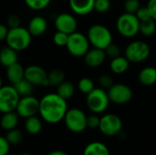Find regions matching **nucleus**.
Segmentation results:
<instances>
[{
	"label": "nucleus",
	"instance_id": "72a5a7b5",
	"mask_svg": "<svg viewBox=\"0 0 156 155\" xmlns=\"http://www.w3.org/2000/svg\"><path fill=\"white\" fill-rule=\"evenodd\" d=\"M68 38H69L68 34L61 31H57L53 36V42L58 47H66Z\"/></svg>",
	"mask_w": 156,
	"mask_h": 155
},
{
	"label": "nucleus",
	"instance_id": "cd10ccee",
	"mask_svg": "<svg viewBox=\"0 0 156 155\" xmlns=\"http://www.w3.org/2000/svg\"><path fill=\"white\" fill-rule=\"evenodd\" d=\"M156 31V21L154 19L148 18L144 21H140V28L139 32L145 36V37H151L153 36Z\"/></svg>",
	"mask_w": 156,
	"mask_h": 155
},
{
	"label": "nucleus",
	"instance_id": "a19ab883",
	"mask_svg": "<svg viewBox=\"0 0 156 155\" xmlns=\"http://www.w3.org/2000/svg\"><path fill=\"white\" fill-rule=\"evenodd\" d=\"M146 6L150 12L151 17L156 21V0H149Z\"/></svg>",
	"mask_w": 156,
	"mask_h": 155
},
{
	"label": "nucleus",
	"instance_id": "423d86ee",
	"mask_svg": "<svg viewBox=\"0 0 156 155\" xmlns=\"http://www.w3.org/2000/svg\"><path fill=\"white\" fill-rule=\"evenodd\" d=\"M125 58L133 63H141L146 60L150 54L151 48L149 45L142 40H135L131 42L125 48Z\"/></svg>",
	"mask_w": 156,
	"mask_h": 155
},
{
	"label": "nucleus",
	"instance_id": "7ed1b4c3",
	"mask_svg": "<svg viewBox=\"0 0 156 155\" xmlns=\"http://www.w3.org/2000/svg\"><path fill=\"white\" fill-rule=\"evenodd\" d=\"M31 40V34L29 33L27 28L22 26L8 29L7 36L5 38L7 46L16 50L17 52L27 49L30 46Z\"/></svg>",
	"mask_w": 156,
	"mask_h": 155
},
{
	"label": "nucleus",
	"instance_id": "79ce46f5",
	"mask_svg": "<svg viewBox=\"0 0 156 155\" xmlns=\"http://www.w3.org/2000/svg\"><path fill=\"white\" fill-rule=\"evenodd\" d=\"M8 27L5 24H0V42L5 40L7 32H8Z\"/></svg>",
	"mask_w": 156,
	"mask_h": 155
},
{
	"label": "nucleus",
	"instance_id": "f8f14e48",
	"mask_svg": "<svg viewBox=\"0 0 156 155\" xmlns=\"http://www.w3.org/2000/svg\"><path fill=\"white\" fill-rule=\"evenodd\" d=\"M39 110V100L32 95L20 97L18 103L16 108V112L19 117L28 118L38 113Z\"/></svg>",
	"mask_w": 156,
	"mask_h": 155
},
{
	"label": "nucleus",
	"instance_id": "f257e3e1",
	"mask_svg": "<svg viewBox=\"0 0 156 155\" xmlns=\"http://www.w3.org/2000/svg\"><path fill=\"white\" fill-rule=\"evenodd\" d=\"M68 111L67 100L57 93H48L39 100L38 113L41 119L50 124H56L63 121Z\"/></svg>",
	"mask_w": 156,
	"mask_h": 155
},
{
	"label": "nucleus",
	"instance_id": "58836bf2",
	"mask_svg": "<svg viewBox=\"0 0 156 155\" xmlns=\"http://www.w3.org/2000/svg\"><path fill=\"white\" fill-rule=\"evenodd\" d=\"M135 16H137L139 21H144L148 18H151V15H150V12H149L147 6H141L138 9V11L136 12Z\"/></svg>",
	"mask_w": 156,
	"mask_h": 155
},
{
	"label": "nucleus",
	"instance_id": "a211bd4d",
	"mask_svg": "<svg viewBox=\"0 0 156 155\" xmlns=\"http://www.w3.org/2000/svg\"><path fill=\"white\" fill-rule=\"evenodd\" d=\"M5 73L7 79L12 83V85L25 78V69L18 61L7 67Z\"/></svg>",
	"mask_w": 156,
	"mask_h": 155
},
{
	"label": "nucleus",
	"instance_id": "a18cd8bd",
	"mask_svg": "<svg viewBox=\"0 0 156 155\" xmlns=\"http://www.w3.org/2000/svg\"><path fill=\"white\" fill-rule=\"evenodd\" d=\"M19 155H32L31 153H21V154Z\"/></svg>",
	"mask_w": 156,
	"mask_h": 155
},
{
	"label": "nucleus",
	"instance_id": "5701e85b",
	"mask_svg": "<svg viewBox=\"0 0 156 155\" xmlns=\"http://www.w3.org/2000/svg\"><path fill=\"white\" fill-rule=\"evenodd\" d=\"M83 155H110L108 147L100 142L89 143L83 152Z\"/></svg>",
	"mask_w": 156,
	"mask_h": 155
},
{
	"label": "nucleus",
	"instance_id": "9d476101",
	"mask_svg": "<svg viewBox=\"0 0 156 155\" xmlns=\"http://www.w3.org/2000/svg\"><path fill=\"white\" fill-rule=\"evenodd\" d=\"M107 93L110 101L118 105L126 104L133 98L132 89L128 85L122 83H114L107 90Z\"/></svg>",
	"mask_w": 156,
	"mask_h": 155
},
{
	"label": "nucleus",
	"instance_id": "aec40b11",
	"mask_svg": "<svg viewBox=\"0 0 156 155\" xmlns=\"http://www.w3.org/2000/svg\"><path fill=\"white\" fill-rule=\"evenodd\" d=\"M18 119H19V116L16 112V111L5 112L3 113L0 119V126L2 127L3 130L7 132L9 130L16 128L17 123H18Z\"/></svg>",
	"mask_w": 156,
	"mask_h": 155
},
{
	"label": "nucleus",
	"instance_id": "393cba45",
	"mask_svg": "<svg viewBox=\"0 0 156 155\" xmlns=\"http://www.w3.org/2000/svg\"><path fill=\"white\" fill-rule=\"evenodd\" d=\"M56 93L58 96H60L62 99L68 100L70 98H72V96L74 95V93H75V86L71 82L67 81L65 79L62 83H60L57 87Z\"/></svg>",
	"mask_w": 156,
	"mask_h": 155
},
{
	"label": "nucleus",
	"instance_id": "39448f33",
	"mask_svg": "<svg viewBox=\"0 0 156 155\" xmlns=\"http://www.w3.org/2000/svg\"><path fill=\"white\" fill-rule=\"evenodd\" d=\"M116 28L122 36L125 37H133L139 33L140 21L134 14L124 12L118 17Z\"/></svg>",
	"mask_w": 156,
	"mask_h": 155
},
{
	"label": "nucleus",
	"instance_id": "a878e982",
	"mask_svg": "<svg viewBox=\"0 0 156 155\" xmlns=\"http://www.w3.org/2000/svg\"><path fill=\"white\" fill-rule=\"evenodd\" d=\"M66 79L64 70L60 69H54L48 73V86L58 87Z\"/></svg>",
	"mask_w": 156,
	"mask_h": 155
},
{
	"label": "nucleus",
	"instance_id": "dca6fc26",
	"mask_svg": "<svg viewBox=\"0 0 156 155\" xmlns=\"http://www.w3.org/2000/svg\"><path fill=\"white\" fill-rule=\"evenodd\" d=\"M95 0H69L72 12L79 16H86L94 10Z\"/></svg>",
	"mask_w": 156,
	"mask_h": 155
},
{
	"label": "nucleus",
	"instance_id": "412c9836",
	"mask_svg": "<svg viewBox=\"0 0 156 155\" xmlns=\"http://www.w3.org/2000/svg\"><path fill=\"white\" fill-rule=\"evenodd\" d=\"M139 81L144 86H152L156 83V68L145 67L139 72Z\"/></svg>",
	"mask_w": 156,
	"mask_h": 155
},
{
	"label": "nucleus",
	"instance_id": "b1692460",
	"mask_svg": "<svg viewBox=\"0 0 156 155\" xmlns=\"http://www.w3.org/2000/svg\"><path fill=\"white\" fill-rule=\"evenodd\" d=\"M25 129L29 134H37L42 130V121L37 115L28 117L25 122Z\"/></svg>",
	"mask_w": 156,
	"mask_h": 155
},
{
	"label": "nucleus",
	"instance_id": "2eb2a0df",
	"mask_svg": "<svg viewBox=\"0 0 156 155\" xmlns=\"http://www.w3.org/2000/svg\"><path fill=\"white\" fill-rule=\"evenodd\" d=\"M106 58L104 49L93 48L84 55V61L90 68H98L105 61Z\"/></svg>",
	"mask_w": 156,
	"mask_h": 155
},
{
	"label": "nucleus",
	"instance_id": "9b49d317",
	"mask_svg": "<svg viewBox=\"0 0 156 155\" xmlns=\"http://www.w3.org/2000/svg\"><path fill=\"white\" fill-rule=\"evenodd\" d=\"M99 129L106 136H115L122 132V122L121 118L115 114H105L101 117Z\"/></svg>",
	"mask_w": 156,
	"mask_h": 155
},
{
	"label": "nucleus",
	"instance_id": "f704fd0d",
	"mask_svg": "<svg viewBox=\"0 0 156 155\" xmlns=\"http://www.w3.org/2000/svg\"><path fill=\"white\" fill-rule=\"evenodd\" d=\"M105 54H106V57L110 58H117L119 56H121V49L119 48V46L113 42H112L105 49Z\"/></svg>",
	"mask_w": 156,
	"mask_h": 155
},
{
	"label": "nucleus",
	"instance_id": "37998d69",
	"mask_svg": "<svg viewBox=\"0 0 156 155\" xmlns=\"http://www.w3.org/2000/svg\"><path fill=\"white\" fill-rule=\"evenodd\" d=\"M48 155H68L65 152L61 151V150H55L50 152L49 153H48Z\"/></svg>",
	"mask_w": 156,
	"mask_h": 155
},
{
	"label": "nucleus",
	"instance_id": "f3484780",
	"mask_svg": "<svg viewBox=\"0 0 156 155\" xmlns=\"http://www.w3.org/2000/svg\"><path fill=\"white\" fill-rule=\"evenodd\" d=\"M48 29V22L45 17L36 16L32 17L27 25V30L32 37H38L43 35Z\"/></svg>",
	"mask_w": 156,
	"mask_h": 155
},
{
	"label": "nucleus",
	"instance_id": "473e14b6",
	"mask_svg": "<svg viewBox=\"0 0 156 155\" xmlns=\"http://www.w3.org/2000/svg\"><path fill=\"white\" fill-rule=\"evenodd\" d=\"M141 6L140 0H125L124 2V10L126 13L135 15Z\"/></svg>",
	"mask_w": 156,
	"mask_h": 155
},
{
	"label": "nucleus",
	"instance_id": "2f4dec72",
	"mask_svg": "<svg viewBox=\"0 0 156 155\" xmlns=\"http://www.w3.org/2000/svg\"><path fill=\"white\" fill-rule=\"evenodd\" d=\"M112 6L111 0H95L94 1V10L98 13H106L110 10Z\"/></svg>",
	"mask_w": 156,
	"mask_h": 155
},
{
	"label": "nucleus",
	"instance_id": "0eeeda50",
	"mask_svg": "<svg viewBox=\"0 0 156 155\" xmlns=\"http://www.w3.org/2000/svg\"><path fill=\"white\" fill-rule=\"evenodd\" d=\"M63 121L66 127L72 132L79 133L87 129V115L80 109H68Z\"/></svg>",
	"mask_w": 156,
	"mask_h": 155
},
{
	"label": "nucleus",
	"instance_id": "f03ea898",
	"mask_svg": "<svg viewBox=\"0 0 156 155\" xmlns=\"http://www.w3.org/2000/svg\"><path fill=\"white\" fill-rule=\"evenodd\" d=\"M90 45L93 48L105 49L112 42V35L108 27L101 24L92 25L87 34Z\"/></svg>",
	"mask_w": 156,
	"mask_h": 155
},
{
	"label": "nucleus",
	"instance_id": "ea45409f",
	"mask_svg": "<svg viewBox=\"0 0 156 155\" xmlns=\"http://www.w3.org/2000/svg\"><path fill=\"white\" fill-rule=\"evenodd\" d=\"M10 150V144L6 141L5 137L0 136V155H8Z\"/></svg>",
	"mask_w": 156,
	"mask_h": 155
},
{
	"label": "nucleus",
	"instance_id": "c03bdc74",
	"mask_svg": "<svg viewBox=\"0 0 156 155\" xmlns=\"http://www.w3.org/2000/svg\"><path fill=\"white\" fill-rule=\"evenodd\" d=\"M3 86V80H2V79H1V77H0V88Z\"/></svg>",
	"mask_w": 156,
	"mask_h": 155
},
{
	"label": "nucleus",
	"instance_id": "7c9ffc66",
	"mask_svg": "<svg viewBox=\"0 0 156 155\" xmlns=\"http://www.w3.org/2000/svg\"><path fill=\"white\" fill-rule=\"evenodd\" d=\"M24 1L27 7L35 11H40L47 8L51 3V0H24Z\"/></svg>",
	"mask_w": 156,
	"mask_h": 155
},
{
	"label": "nucleus",
	"instance_id": "4468645a",
	"mask_svg": "<svg viewBox=\"0 0 156 155\" xmlns=\"http://www.w3.org/2000/svg\"><path fill=\"white\" fill-rule=\"evenodd\" d=\"M55 27L57 31L70 35L77 31L78 22L75 16L69 13H60L55 17Z\"/></svg>",
	"mask_w": 156,
	"mask_h": 155
},
{
	"label": "nucleus",
	"instance_id": "ddd939ff",
	"mask_svg": "<svg viewBox=\"0 0 156 155\" xmlns=\"http://www.w3.org/2000/svg\"><path fill=\"white\" fill-rule=\"evenodd\" d=\"M25 79L34 86H48V72L38 65H30L25 69Z\"/></svg>",
	"mask_w": 156,
	"mask_h": 155
},
{
	"label": "nucleus",
	"instance_id": "1a4fd4ad",
	"mask_svg": "<svg viewBox=\"0 0 156 155\" xmlns=\"http://www.w3.org/2000/svg\"><path fill=\"white\" fill-rule=\"evenodd\" d=\"M19 99L20 97L13 85L2 86L0 88V112L16 111Z\"/></svg>",
	"mask_w": 156,
	"mask_h": 155
},
{
	"label": "nucleus",
	"instance_id": "6e6552de",
	"mask_svg": "<svg viewBox=\"0 0 156 155\" xmlns=\"http://www.w3.org/2000/svg\"><path fill=\"white\" fill-rule=\"evenodd\" d=\"M66 48L70 55L80 58L84 57V55L90 49V42L87 36L75 31L74 33L69 35Z\"/></svg>",
	"mask_w": 156,
	"mask_h": 155
},
{
	"label": "nucleus",
	"instance_id": "c85d7f7f",
	"mask_svg": "<svg viewBox=\"0 0 156 155\" xmlns=\"http://www.w3.org/2000/svg\"><path fill=\"white\" fill-rule=\"evenodd\" d=\"M5 139L10 145H17L23 141V133L20 130L14 128L6 132Z\"/></svg>",
	"mask_w": 156,
	"mask_h": 155
},
{
	"label": "nucleus",
	"instance_id": "4c0bfd02",
	"mask_svg": "<svg viewBox=\"0 0 156 155\" xmlns=\"http://www.w3.org/2000/svg\"><path fill=\"white\" fill-rule=\"evenodd\" d=\"M6 26L10 28H15L17 26H20V18L16 14H11L6 18Z\"/></svg>",
	"mask_w": 156,
	"mask_h": 155
},
{
	"label": "nucleus",
	"instance_id": "bb28decb",
	"mask_svg": "<svg viewBox=\"0 0 156 155\" xmlns=\"http://www.w3.org/2000/svg\"><path fill=\"white\" fill-rule=\"evenodd\" d=\"M15 88L16 91L19 95V97H25V96H29L32 95L33 90H34V85L31 84L28 80H27L25 78L18 82L15 83L13 85Z\"/></svg>",
	"mask_w": 156,
	"mask_h": 155
},
{
	"label": "nucleus",
	"instance_id": "e433bc0d",
	"mask_svg": "<svg viewBox=\"0 0 156 155\" xmlns=\"http://www.w3.org/2000/svg\"><path fill=\"white\" fill-rule=\"evenodd\" d=\"M100 122H101V118L96 113L87 116V128L97 129L100 126Z\"/></svg>",
	"mask_w": 156,
	"mask_h": 155
},
{
	"label": "nucleus",
	"instance_id": "4be33fe9",
	"mask_svg": "<svg viewBox=\"0 0 156 155\" xmlns=\"http://www.w3.org/2000/svg\"><path fill=\"white\" fill-rule=\"evenodd\" d=\"M130 61L122 56H119L117 58H114L111 60L110 63V69L115 74H122L126 72L129 69Z\"/></svg>",
	"mask_w": 156,
	"mask_h": 155
},
{
	"label": "nucleus",
	"instance_id": "c756f323",
	"mask_svg": "<svg viewBox=\"0 0 156 155\" xmlns=\"http://www.w3.org/2000/svg\"><path fill=\"white\" fill-rule=\"evenodd\" d=\"M95 88L94 82L90 78H82L79 80L78 82V89L79 90L83 93V94H89L91 90H93Z\"/></svg>",
	"mask_w": 156,
	"mask_h": 155
},
{
	"label": "nucleus",
	"instance_id": "c9c22d12",
	"mask_svg": "<svg viewBox=\"0 0 156 155\" xmlns=\"http://www.w3.org/2000/svg\"><path fill=\"white\" fill-rule=\"evenodd\" d=\"M99 84H100L101 89H103L105 90H108L114 84V82H113V79L110 75L102 74L99 78Z\"/></svg>",
	"mask_w": 156,
	"mask_h": 155
},
{
	"label": "nucleus",
	"instance_id": "6ab92c4d",
	"mask_svg": "<svg viewBox=\"0 0 156 155\" xmlns=\"http://www.w3.org/2000/svg\"><path fill=\"white\" fill-rule=\"evenodd\" d=\"M18 61L17 51L10 48L9 46L3 47L0 49V64L5 68Z\"/></svg>",
	"mask_w": 156,
	"mask_h": 155
},
{
	"label": "nucleus",
	"instance_id": "20e7f679",
	"mask_svg": "<svg viewBox=\"0 0 156 155\" xmlns=\"http://www.w3.org/2000/svg\"><path fill=\"white\" fill-rule=\"evenodd\" d=\"M110 99L105 90L101 88H94L89 94H87L86 103L90 111L93 113L99 114L104 112L110 104Z\"/></svg>",
	"mask_w": 156,
	"mask_h": 155
}]
</instances>
